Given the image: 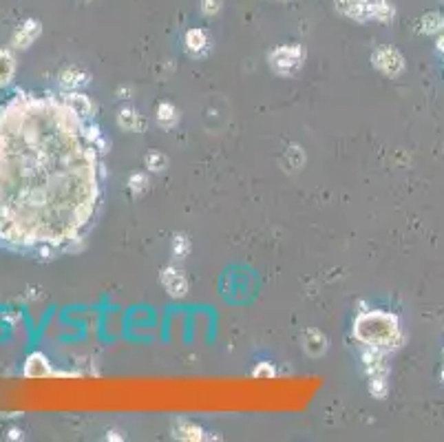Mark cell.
<instances>
[{"instance_id": "obj_22", "label": "cell", "mask_w": 444, "mask_h": 442, "mask_svg": "<svg viewBox=\"0 0 444 442\" xmlns=\"http://www.w3.org/2000/svg\"><path fill=\"white\" fill-rule=\"evenodd\" d=\"M252 374H255L257 378H274V376H277V370L272 367V363H259L257 370Z\"/></svg>"}, {"instance_id": "obj_9", "label": "cell", "mask_w": 444, "mask_h": 442, "mask_svg": "<svg viewBox=\"0 0 444 442\" xmlns=\"http://www.w3.org/2000/svg\"><path fill=\"white\" fill-rule=\"evenodd\" d=\"M23 374L27 378H47V376H54L56 372H54V367H51V363H49V359L45 354L34 352L27 359Z\"/></svg>"}, {"instance_id": "obj_4", "label": "cell", "mask_w": 444, "mask_h": 442, "mask_svg": "<svg viewBox=\"0 0 444 442\" xmlns=\"http://www.w3.org/2000/svg\"><path fill=\"white\" fill-rule=\"evenodd\" d=\"M334 5L343 16L358 23L374 20V0H334Z\"/></svg>"}, {"instance_id": "obj_5", "label": "cell", "mask_w": 444, "mask_h": 442, "mask_svg": "<svg viewBox=\"0 0 444 442\" xmlns=\"http://www.w3.org/2000/svg\"><path fill=\"white\" fill-rule=\"evenodd\" d=\"M372 60H374V65L385 73V76H391V78L398 76V73L405 69V60L394 47H380Z\"/></svg>"}, {"instance_id": "obj_6", "label": "cell", "mask_w": 444, "mask_h": 442, "mask_svg": "<svg viewBox=\"0 0 444 442\" xmlns=\"http://www.w3.org/2000/svg\"><path fill=\"white\" fill-rule=\"evenodd\" d=\"M40 31H42V25L38 23L36 18H27V20H23V23H20V25L16 27L14 36H12V47H14V49H18V51L29 49V47L34 45V42L38 40Z\"/></svg>"}, {"instance_id": "obj_12", "label": "cell", "mask_w": 444, "mask_h": 442, "mask_svg": "<svg viewBox=\"0 0 444 442\" xmlns=\"http://www.w3.org/2000/svg\"><path fill=\"white\" fill-rule=\"evenodd\" d=\"M118 124L122 126V129L133 131V133L146 129V120L135 109H122L120 115H118Z\"/></svg>"}, {"instance_id": "obj_13", "label": "cell", "mask_w": 444, "mask_h": 442, "mask_svg": "<svg viewBox=\"0 0 444 442\" xmlns=\"http://www.w3.org/2000/svg\"><path fill=\"white\" fill-rule=\"evenodd\" d=\"M303 345L312 356H321L327 350V339L319 330H305L303 334Z\"/></svg>"}, {"instance_id": "obj_17", "label": "cell", "mask_w": 444, "mask_h": 442, "mask_svg": "<svg viewBox=\"0 0 444 442\" xmlns=\"http://www.w3.org/2000/svg\"><path fill=\"white\" fill-rule=\"evenodd\" d=\"M420 25H422V31H427V34H436V31L444 29V18L440 14H427L420 20Z\"/></svg>"}, {"instance_id": "obj_7", "label": "cell", "mask_w": 444, "mask_h": 442, "mask_svg": "<svg viewBox=\"0 0 444 442\" xmlns=\"http://www.w3.org/2000/svg\"><path fill=\"white\" fill-rule=\"evenodd\" d=\"M162 286L164 290L171 294V297L179 299V297H186V292H188V279L184 275V270L182 268H177V266H166L162 270Z\"/></svg>"}, {"instance_id": "obj_18", "label": "cell", "mask_w": 444, "mask_h": 442, "mask_svg": "<svg viewBox=\"0 0 444 442\" xmlns=\"http://www.w3.org/2000/svg\"><path fill=\"white\" fill-rule=\"evenodd\" d=\"M166 164H168L166 155H162L160 151H151V153L146 155V168H148V171H151V173H160V171H164Z\"/></svg>"}, {"instance_id": "obj_16", "label": "cell", "mask_w": 444, "mask_h": 442, "mask_svg": "<svg viewBox=\"0 0 444 442\" xmlns=\"http://www.w3.org/2000/svg\"><path fill=\"white\" fill-rule=\"evenodd\" d=\"M396 18V7L389 0H374V20L378 23H391Z\"/></svg>"}, {"instance_id": "obj_14", "label": "cell", "mask_w": 444, "mask_h": 442, "mask_svg": "<svg viewBox=\"0 0 444 442\" xmlns=\"http://www.w3.org/2000/svg\"><path fill=\"white\" fill-rule=\"evenodd\" d=\"M155 118H157V124L164 126V129H173V126L179 122V113L171 102H162L160 107H157Z\"/></svg>"}, {"instance_id": "obj_15", "label": "cell", "mask_w": 444, "mask_h": 442, "mask_svg": "<svg viewBox=\"0 0 444 442\" xmlns=\"http://www.w3.org/2000/svg\"><path fill=\"white\" fill-rule=\"evenodd\" d=\"M206 431L202 427H197L195 423H188V420H182V423H175V438L182 440H204Z\"/></svg>"}, {"instance_id": "obj_10", "label": "cell", "mask_w": 444, "mask_h": 442, "mask_svg": "<svg viewBox=\"0 0 444 442\" xmlns=\"http://www.w3.org/2000/svg\"><path fill=\"white\" fill-rule=\"evenodd\" d=\"M60 84L67 91H76L80 87H87L89 84V73L82 71L80 67H67L60 73Z\"/></svg>"}, {"instance_id": "obj_21", "label": "cell", "mask_w": 444, "mask_h": 442, "mask_svg": "<svg viewBox=\"0 0 444 442\" xmlns=\"http://www.w3.org/2000/svg\"><path fill=\"white\" fill-rule=\"evenodd\" d=\"M221 12V0H202V14L213 18Z\"/></svg>"}, {"instance_id": "obj_1", "label": "cell", "mask_w": 444, "mask_h": 442, "mask_svg": "<svg viewBox=\"0 0 444 442\" xmlns=\"http://www.w3.org/2000/svg\"><path fill=\"white\" fill-rule=\"evenodd\" d=\"M95 126L65 96L18 91L0 107V244L58 250L100 204Z\"/></svg>"}, {"instance_id": "obj_3", "label": "cell", "mask_w": 444, "mask_h": 442, "mask_svg": "<svg viewBox=\"0 0 444 442\" xmlns=\"http://www.w3.org/2000/svg\"><path fill=\"white\" fill-rule=\"evenodd\" d=\"M305 51L299 45H281L272 49L270 54V67L279 73V76H294L296 71L303 67Z\"/></svg>"}, {"instance_id": "obj_11", "label": "cell", "mask_w": 444, "mask_h": 442, "mask_svg": "<svg viewBox=\"0 0 444 442\" xmlns=\"http://www.w3.org/2000/svg\"><path fill=\"white\" fill-rule=\"evenodd\" d=\"M16 73V56L12 49H0V89L12 82Z\"/></svg>"}, {"instance_id": "obj_8", "label": "cell", "mask_w": 444, "mask_h": 442, "mask_svg": "<svg viewBox=\"0 0 444 442\" xmlns=\"http://www.w3.org/2000/svg\"><path fill=\"white\" fill-rule=\"evenodd\" d=\"M184 45H186V51L193 58H204L210 54V49H213V42H210V36L206 29H188L186 31V38H184Z\"/></svg>"}, {"instance_id": "obj_20", "label": "cell", "mask_w": 444, "mask_h": 442, "mask_svg": "<svg viewBox=\"0 0 444 442\" xmlns=\"http://www.w3.org/2000/svg\"><path fill=\"white\" fill-rule=\"evenodd\" d=\"M188 252H190V239L186 235H175V239H173V255L179 257V259H184Z\"/></svg>"}, {"instance_id": "obj_2", "label": "cell", "mask_w": 444, "mask_h": 442, "mask_svg": "<svg viewBox=\"0 0 444 442\" xmlns=\"http://www.w3.org/2000/svg\"><path fill=\"white\" fill-rule=\"evenodd\" d=\"M354 336L367 347H378V350H391L403 339L400 334V323L394 314L367 310L358 314L354 321Z\"/></svg>"}, {"instance_id": "obj_19", "label": "cell", "mask_w": 444, "mask_h": 442, "mask_svg": "<svg viewBox=\"0 0 444 442\" xmlns=\"http://www.w3.org/2000/svg\"><path fill=\"white\" fill-rule=\"evenodd\" d=\"M146 186H148V177L142 171H137L129 177V188L133 195H142L146 191Z\"/></svg>"}]
</instances>
